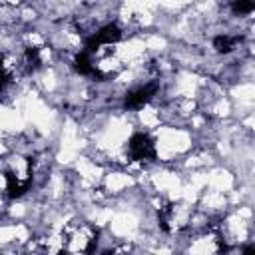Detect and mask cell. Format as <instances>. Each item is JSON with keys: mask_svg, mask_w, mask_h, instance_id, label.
<instances>
[{"mask_svg": "<svg viewBox=\"0 0 255 255\" xmlns=\"http://www.w3.org/2000/svg\"><path fill=\"white\" fill-rule=\"evenodd\" d=\"M66 249L74 253H90L98 243V229L86 221H72L64 229Z\"/></svg>", "mask_w": 255, "mask_h": 255, "instance_id": "cell-1", "label": "cell"}, {"mask_svg": "<svg viewBox=\"0 0 255 255\" xmlns=\"http://www.w3.org/2000/svg\"><path fill=\"white\" fill-rule=\"evenodd\" d=\"M128 153L133 161H145V159H153L155 157V143L153 139L143 133V131H137L129 137L128 141Z\"/></svg>", "mask_w": 255, "mask_h": 255, "instance_id": "cell-2", "label": "cell"}, {"mask_svg": "<svg viewBox=\"0 0 255 255\" xmlns=\"http://www.w3.org/2000/svg\"><path fill=\"white\" fill-rule=\"evenodd\" d=\"M120 38H122V30H120L116 24H106L104 28H100L94 36H90V38L86 40L84 50H88V52L92 54V52L100 50L102 46H112V44H116Z\"/></svg>", "mask_w": 255, "mask_h": 255, "instance_id": "cell-3", "label": "cell"}, {"mask_svg": "<svg viewBox=\"0 0 255 255\" xmlns=\"http://www.w3.org/2000/svg\"><path fill=\"white\" fill-rule=\"evenodd\" d=\"M157 88H159V86H157L155 82H151V84H145V86H141V88H135V90L128 92L126 98H124V106L129 108V110H139L141 106H145V104L155 96Z\"/></svg>", "mask_w": 255, "mask_h": 255, "instance_id": "cell-4", "label": "cell"}, {"mask_svg": "<svg viewBox=\"0 0 255 255\" xmlns=\"http://www.w3.org/2000/svg\"><path fill=\"white\" fill-rule=\"evenodd\" d=\"M74 68H76V72L82 74V76H98L100 80L104 78V74H102L100 70H96L94 64L90 62V52H88V50H82V52L76 56V60H74Z\"/></svg>", "mask_w": 255, "mask_h": 255, "instance_id": "cell-5", "label": "cell"}, {"mask_svg": "<svg viewBox=\"0 0 255 255\" xmlns=\"http://www.w3.org/2000/svg\"><path fill=\"white\" fill-rule=\"evenodd\" d=\"M241 40H243L241 36H227V34H223V36L213 38V48H215L219 54H229Z\"/></svg>", "mask_w": 255, "mask_h": 255, "instance_id": "cell-6", "label": "cell"}, {"mask_svg": "<svg viewBox=\"0 0 255 255\" xmlns=\"http://www.w3.org/2000/svg\"><path fill=\"white\" fill-rule=\"evenodd\" d=\"M255 8L253 0H233L231 2V12L233 14H251Z\"/></svg>", "mask_w": 255, "mask_h": 255, "instance_id": "cell-7", "label": "cell"}, {"mask_svg": "<svg viewBox=\"0 0 255 255\" xmlns=\"http://www.w3.org/2000/svg\"><path fill=\"white\" fill-rule=\"evenodd\" d=\"M26 66L30 70L38 68L40 66V58H38V48H28L26 50Z\"/></svg>", "mask_w": 255, "mask_h": 255, "instance_id": "cell-8", "label": "cell"}, {"mask_svg": "<svg viewBox=\"0 0 255 255\" xmlns=\"http://www.w3.org/2000/svg\"><path fill=\"white\" fill-rule=\"evenodd\" d=\"M8 82H10V74H8V72H6V68L0 64V92L8 86Z\"/></svg>", "mask_w": 255, "mask_h": 255, "instance_id": "cell-9", "label": "cell"}]
</instances>
